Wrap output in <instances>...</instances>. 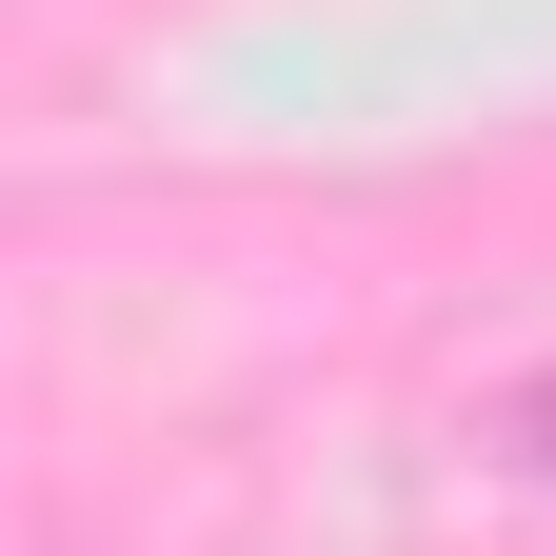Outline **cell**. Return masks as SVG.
I'll list each match as a JSON object with an SVG mask.
<instances>
[{"label":"cell","instance_id":"obj_1","mask_svg":"<svg viewBox=\"0 0 556 556\" xmlns=\"http://www.w3.org/2000/svg\"><path fill=\"white\" fill-rule=\"evenodd\" d=\"M477 457H497V477H517V497H556V378H517L497 417H477Z\"/></svg>","mask_w":556,"mask_h":556}]
</instances>
